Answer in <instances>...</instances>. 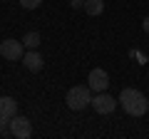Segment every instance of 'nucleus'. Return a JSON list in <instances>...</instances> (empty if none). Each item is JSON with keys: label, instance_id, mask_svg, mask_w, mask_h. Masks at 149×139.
I'll use <instances>...</instances> for the list:
<instances>
[{"label": "nucleus", "instance_id": "f257e3e1", "mask_svg": "<svg viewBox=\"0 0 149 139\" xmlns=\"http://www.w3.org/2000/svg\"><path fill=\"white\" fill-rule=\"evenodd\" d=\"M119 104L124 107V112L132 114V117H142L149 112V99L134 87H124L122 95H119Z\"/></svg>", "mask_w": 149, "mask_h": 139}, {"label": "nucleus", "instance_id": "f03ea898", "mask_svg": "<svg viewBox=\"0 0 149 139\" xmlns=\"http://www.w3.org/2000/svg\"><path fill=\"white\" fill-rule=\"evenodd\" d=\"M90 85H77L72 87V90L67 92V97H65V102H67V107L74 109V112H80V109H85L87 104H92V95H90Z\"/></svg>", "mask_w": 149, "mask_h": 139}, {"label": "nucleus", "instance_id": "7ed1b4c3", "mask_svg": "<svg viewBox=\"0 0 149 139\" xmlns=\"http://www.w3.org/2000/svg\"><path fill=\"white\" fill-rule=\"evenodd\" d=\"M0 55L5 60H10V62H17V60L25 57V47H22V42H17V40H3L0 42Z\"/></svg>", "mask_w": 149, "mask_h": 139}, {"label": "nucleus", "instance_id": "20e7f679", "mask_svg": "<svg viewBox=\"0 0 149 139\" xmlns=\"http://www.w3.org/2000/svg\"><path fill=\"white\" fill-rule=\"evenodd\" d=\"M117 104H119V99H114L107 92H97V97H92V107H95L97 114H112Z\"/></svg>", "mask_w": 149, "mask_h": 139}, {"label": "nucleus", "instance_id": "39448f33", "mask_svg": "<svg viewBox=\"0 0 149 139\" xmlns=\"http://www.w3.org/2000/svg\"><path fill=\"white\" fill-rule=\"evenodd\" d=\"M10 132L15 139H27L32 134V124L27 117H22V114H15V117H10Z\"/></svg>", "mask_w": 149, "mask_h": 139}, {"label": "nucleus", "instance_id": "423d86ee", "mask_svg": "<svg viewBox=\"0 0 149 139\" xmlns=\"http://www.w3.org/2000/svg\"><path fill=\"white\" fill-rule=\"evenodd\" d=\"M87 85H90L92 92H107V87H109V75H107L102 67H95L90 72V77H87Z\"/></svg>", "mask_w": 149, "mask_h": 139}, {"label": "nucleus", "instance_id": "0eeeda50", "mask_svg": "<svg viewBox=\"0 0 149 139\" xmlns=\"http://www.w3.org/2000/svg\"><path fill=\"white\" fill-rule=\"evenodd\" d=\"M22 62H25V70H30V72H40L42 65H45V60H42V55L37 52V50H30V52H25Z\"/></svg>", "mask_w": 149, "mask_h": 139}, {"label": "nucleus", "instance_id": "6e6552de", "mask_svg": "<svg viewBox=\"0 0 149 139\" xmlns=\"http://www.w3.org/2000/svg\"><path fill=\"white\" fill-rule=\"evenodd\" d=\"M17 114V102L13 97H0V117H15Z\"/></svg>", "mask_w": 149, "mask_h": 139}, {"label": "nucleus", "instance_id": "1a4fd4ad", "mask_svg": "<svg viewBox=\"0 0 149 139\" xmlns=\"http://www.w3.org/2000/svg\"><path fill=\"white\" fill-rule=\"evenodd\" d=\"M102 10H104V0H85V13L92 17L102 15Z\"/></svg>", "mask_w": 149, "mask_h": 139}, {"label": "nucleus", "instance_id": "9d476101", "mask_svg": "<svg viewBox=\"0 0 149 139\" xmlns=\"http://www.w3.org/2000/svg\"><path fill=\"white\" fill-rule=\"evenodd\" d=\"M22 42H25V47H30V50H37L40 47V32H25V40H22Z\"/></svg>", "mask_w": 149, "mask_h": 139}, {"label": "nucleus", "instance_id": "9b49d317", "mask_svg": "<svg viewBox=\"0 0 149 139\" xmlns=\"http://www.w3.org/2000/svg\"><path fill=\"white\" fill-rule=\"evenodd\" d=\"M0 137H13V132H10V117H0Z\"/></svg>", "mask_w": 149, "mask_h": 139}, {"label": "nucleus", "instance_id": "f8f14e48", "mask_svg": "<svg viewBox=\"0 0 149 139\" xmlns=\"http://www.w3.org/2000/svg\"><path fill=\"white\" fill-rule=\"evenodd\" d=\"M40 3H42V0H20V5L25 8V10H35V8H40Z\"/></svg>", "mask_w": 149, "mask_h": 139}, {"label": "nucleus", "instance_id": "ddd939ff", "mask_svg": "<svg viewBox=\"0 0 149 139\" xmlns=\"http://www.w3.org/2000/svg\"><path fill=\"white\" fill-rule=\"evenodd\" d=\"M70 5H72L74 10H80V8H85V0H70Z\"/></svg>", "mask_w": 149, "mask_h": 139}, {"label": "nucleus", "instance_id": "4468645a", "mask_svg": "<svg viewBox=\"0 0 149 139\" xmlns=\"http://www.w3.org/2000/svg\"><path fill=\"white\" fill-rule=\"evenodd\" d=\"M142 27H144V32H147V35H149V15L144 17V22H142Z\"/></svg>", "mask_w": 149, "mask_h": 139}]
</instances>
